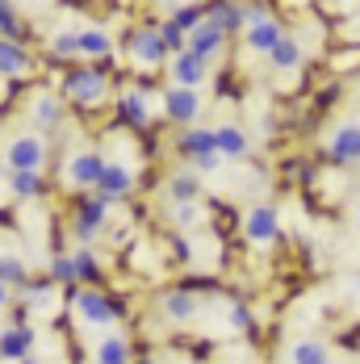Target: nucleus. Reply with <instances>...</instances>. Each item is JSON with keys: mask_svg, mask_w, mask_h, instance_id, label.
<instances>
[{"mask_svg": "<svg viewBox=\"0 0 360 364\" xmlns=\"http://www.w3.org/2000/svg\"><path fill=\"white\" fill-rule=\"evenodd\" d=\"M356 9H360V0H356Z\"/></svg>", "mask_w": 360, "mask_h": 364, "instance_id": "obj_46", "label": "nucleus"}, {"mask_svg": "<svg viewBox=\"0 0 360 364\" xmlns=\"http://www.w3.org/2000/svg\"><path fill=\"white\" fill-rule=\"evenodd\" d=\"M206 13H210V0H180V4L168 9V21H176L184 34H193L206 21Z\"/></svg>", "mask_w": 360, "mask_h": 364, "instance_id": "obj_30", "label": "nucleus"}, {"mask_svg": "<svg viewBox=\"0 0 360 364\" xmlns=\"http://www.w3.org/2000/svg\"><path fill=\"white\" fill-rule=\"evenodd\" d=\"M168 214H172V222L184 230V226H197V222H201V205H197V201H176V205H168Z\"/></svg>", "mask_w": 360, "mask_h": 364, "instance_id": "obj_35", "label": "nucleus"}, {"mask_svg": "<svg viewBox=\"0 0 360 364\" xmlns=\"http://www.w3.org/2000/svg\"><path fill=\"white\" fill-rule=\"evenodd\" d=\"M46 277H51L55 285H75V259H72V252H55V255H51Z\"/></svg>", "mask_w": 360, "mask_h": 364, "instance_id": "obj_34", "label": "nucleus"}, {"mask_svg": "<svg viewBox=\"0 0 360 364\" xmlns=\"http://www.w3.org/2000/svg\"><path fill=\"white\" fill-rule=\"evenodd\" d=\"M243 239H248L252 247H272V243L281 239V214H277V205H268V201L252 205V210L243 214Z\"/></svg>", "mask_w": 360, "mask_h": 364, "instance_id": "obj_12", "label": "nucleus"}, {"mask_svg": "<svg viewBox=\"0 0 360 364\" xmlns=\"http://www.w3.org/2000/svg\"><path fill=\"white\" fill-rule=\"evenodd\" d=\"M68 113H72V105L63 101L59 88H42V92H34V97L26 101V122H30V130L46 134V139L68 126Z\"/></svg>", "mask_w": 360, "mask_h": 364, "instance_id": "obj_7", "label": "nucleus"}, {"mask_svg": "<svg viewBox=\"0 0 360 364\" xmlns=\"http://www.w3.org/2000/svg\"><path fill=\"white\" fill-rule=\"evenodd\" d=\"M164 247H168V255H172V259H176V264H184V259H189V255H193V247H189V239H184V235H180V230H172V235H168V239H164Z\"/></svg>", "mask_w": 360, "mask_h": 364, "instance_id": "obj_38", "label": "nucleus"}, {"mask_svg": "<svg viewBox=\"0 0 360 364\" xmlns=\"http://www.w3.org/2000/svg\"><path fill=\"white\" fill-rule=\"evenodd\" d=\"M356 222H360V201H356Z\"/></svg>", "mask_w": 360, "mask_h": 364, "instance_id": "obj_44", "label": "nucleus"}, {"mask_svg": "<svg viewBox=\"0 0 360 364\" xmlns=\"http://www.w3.org/2000/svg\"><path fill=\"white\" fill-rule=\"evenodd\" d=\"M75 285H101L105 281V259L92 252V247H75Z\"/></svg>", "mask_w": 360, "mask_h": 364, "instance_id": "obj_28", "label": "nucleus"}, {"mask_svg": "<svg viewBox=\"0 0 360 364\" xmlns=\"http://www.w3.org/2000/svg\"><path fill=\"white\" fill-rule=\"evenodd\" d=\"M147 9H164V4H168V0H143Z\"/></svg>", "mask_w": 360, "mask_h": 364, "instance_id": "obj_40", "label": "nucleus"}, {"mask_svg": "<svg viewBox=\"0 0 360 364\" xmlns=\"http://www.w3.org/2000/svg\"><path fill=\"white\" fill-rule=\"evenodd\" d=\"M226 42H231V38L222 34L210 17H206V21L189 34V50H193V55H201V59H210V63H218V55L226 50Z\"/></svg>", "mask_w": 360, "mask_h": 364, "instance_id": "obj_22", "label": "nucleus"}, {"mask_svg": "<svg viewBox=\"0 0 360 364\" xmlns=\"http://www.w3.org/2000/svg\"><path fill=\"white\" fill-rule=\"evenodd\" d=\"M226 323H231V331L248 335V331H252V310H248L243 301H231V310H226Z\"/></svg>", "mask_w": 360, "mask_h": 364, "instance_id": "obj_37", "label": "nucleus"}, {"mask_svg": "<svg viewBox=\"0 0 360 364\" xmlns=\"http://www.w3.org/2000/svg\"><path fill=\"white\" fill-rule=\"evenodd\" d=\"M134 364H155V360H151V356H139V360H134Z\"/></svg>", "mask_w": 360, "mask_h": 364, "instance_id": "obj_42", "label": "nucleus"}, {"mask_svg": "<svg viewBox=\"0 0 360 364\" xmlns=\"http://www.w3.org/2000/svg\"><path fill=\"white\" fill-rule=\"evenodd\" d=\"M113 205L117 201L101 197L97 188L92 193H80L72 201V210H68V235H72L80 247H92L97 239H105L109 222H113Z\"/></svg>", "mask_w": 360, "mask_h": 364, "instance_id": "obj_4", "label": "nucleus"}, {"mask_svg": "<svg viewBox=\"0 0 360 364\" xmlns=\"http://www.w3.org/2000/svg\"><path fill=\"white\" fill-rule=\"evenodd\" d=\"M0 159H4L9 172H46V164H51V139L38 134V130H17V134H9Z\"/></svg>", "mask_w": 360, "mask_h": 364, "instance_id": "obj_5", "label": "nucleus"}, {"mask_svg": "<svg viewBox=\"0 0 360 364\" xmlns=\"http://www.w3.org/2000/svg\"><path fill=\"white\" fill-rule=\"evenodd\" d=\"M46 50H51L55 63L72 68V63H80V34L75 30H55V34H46Z\"/></svg>", "mask_w": 360, "mask_h": 364, "instance_id": "obj_29", "label": "nucleus"}, {"mask_svg": "<svg viewBox=\"0 0 360 364\" xmlns=\"http://www.w3.org/2000/svg\"><path fill=\"white\" fill-rule=\"evenodd\" d=\"M327 364H331V360H327Z\"/></svg>", "mask_w": 360, "mask_h": 364, "instance_id": "obj_47", "label": "nucleus"}, {"mask_svg": "<svg viewBox=\"0 0 360 364\" xmlns=\"http://www.w3.org/2000/svg\"><path fill=\"white\" fill-rule=\"evenodd\" d=\"M38 72L34 50L17 38H0V80H30Z\"/></svg>", "mask_w": 360, "mask_h": 364, "instance_id": "obj_15", "label": "nucleus"}, {"mask_svg": "<svg viewBox=\"0 0 360 364\" xmlns=\"http://www.w3.org/2000/svg\"><path fill=\"white\" fill-rule=\"evenodd\" d=\"M201 293L193 289V285H172V289L155 293V314H164L172 327H189V323H197L201 318Z\"/></svg>", "mask_w": 360, "mask_h": 364, "instance_id": "obj_10", "label": "nucleus"}, {"mask_svg": "<svg viewBox=\"0 0 360 364\" xmlns=\"http://www.w3.org/2000/svg\"><path fill=\"white\" fill-rule=\"evenodd\" d=\"M55 88L80 113L105 109V105H113V92H117L113 88V59L109 63H72V68H63Z\"/></svg>", "mask_w": 360, "mask_h": 364, "instance_id": "obj_1", "label": "nucleus"}, {"mask_svg": "<svg viewBox=\"0 0 360 364\" xmlns=\"http://www.w3.org/2000/svg\"><path fill=\"white\" fill-rule=\"evenodd\" d=\"M206 17H210L226 38L243 34V0H210V13H206Z\"/></svg>", "mask_w": 360, "mask_h": 364, "instance_id": "obj_25", "label": "nucleus"}, {"mask_svg": "<svg viewBox=\"0 0 360 364\" xmlns=\"http://www.w3.org/2000/svg\"><path fill=\"white\" fill-rule=\"evenodd\" d=\"M80 34V63H109V59H117V38L109 34L105 26H80L75 30Z\"/></svg>", "mask_w": 360, "mask_h": 364, "instance_id": "obj_16", "label": "nucleus"}, {"mask_svg": "<svg viewBox=\"0 0 360 364\" xmlns=\"http://www.w3.org/2000/svg\"><path fill=\"white\" fill-rule=\"evenodd\" d=\"M63 297L72 301L75 318L88 331H109V327H117L122 318H130L126 301L117 293H105L101 285H63Z\"/></svg>", "mask_w": 360, "mask_h": 364, "instance_id": "obj_3", "label": "nucleus"}, {"mask_svg": "<svg viewBox=\"0 0 360 364\" xmlns=\"http://www.w3.org/2000/svg\"><path fill=\"white\" fill-rule=\"evenodd\" d=\"M210 59H201V55H193V50H180L172 55V63H168V75H172V84H184V88H201L206 80H210Z\"/></svg>", "mask_w": 360, "mask_h": 364, "instance_id": "obj_18", "label": "nucleus"}, {"mask_svg": "<svg viewBox=\"0 0 360 364\" xmlns=\"http://www.w3.org/2000/svg\"><path fill=\"white\" fill-rule=\"evenodd\" d=\"M159 30H164V42H168V50H172V55L189 50V34L180 30L176 21H168V17H164V21H159Z\"/></svg>", "mask_w": 360, "mask_h": 364, "instance_id": "obj_36", "label": "nucleus"}, {"mask_svg": "<svg viewBox=\"0 0 360 364\" xmlns=\"http://www.w3.org/2000/svg\"><path fill=\"white\" fill-rule=\"evenodd\" d=\"M289 30L277 21V17H264V21H252V26H243V34H239V42H243V50L248 55H260V59H268V50L285 38Z\"/></svg>", "mask_w": 360, "mask_h": 364, "instance_id": "obj_17", "label": "nucleus"}, {"mask_svg": "<svg viewBox=\"0 0 360 364\" xmlns=\"http://www.w3.org/2000/svg\"><path fill=\"white\" fill-rule=\"evenodd\" d=\"M172 151H176L180 159L189 164V168H197L201 159H210V155H218V139H214V126H184V130H176V139H172Z\"/></svg>", "mask_w": 360, "mask_h": 364, "instance_id": "obj_11", "label": "nucleus"}, {"mask_svg": "<svg viewBox=\"0 0 360 364\" xmlns=\"http://www.w3.org/2000/svg\"><path fill=\"white\" fill-rule=\"evenodd\" d=\"M356 301H360V281H356Z\"/></svg>", "mask_w": 360, "mask_h": 364, "instance_id": "obj_43", "label": "nucleus"}, {"mask_svg": "<svg viewBox=\"0 0 360 364\" xmlns=\"http://www.w3.org/2000/svg\"><path fill=\"white\" fill-rule=\"evenodd\" d=\"M34 343H38V331L34 323L30 327H9L0 331V360L4 364H17V360H26V356H34Z\"/></svg>", "mask_w": 360, "mask_h": 364, "instance_id": "obj_19", "label": "nucleus"}, {"mask_svg": "<svg viewBox=\"0 0 360 364\" xmlns=\"http://www.w3.org/2000/svg\"><path fill=\"white\" fill-rule=\"evenodd\" d=\"M21 301L38 310V314H51V310H59V285L51 281V277H30L26 285H21Z\"/></svg>", "mask_w": 360, "mask_h": 364, "instance_id": "obj_21", "label": "nucleus"}, {"mask_svg": "<svg viewBox=\"0 0 360 364\" xmlns=\"http://www.w3.org/2000/svg\"><path fill=\"white\" fill-rule=\"evenodd\" d=\"M92 364H101V360H92Z\"/></svg>", "mask_w": 360, "mask_h": 364, "instance_id": "obj_45", "label": "nucleus"}, {"mask_svg": "<svg viewBox=\"0 0 360 364\" xmlns=\"http://www.w3.org/2000/svg\"><path fill=\"white\" fill-rule=\"evenodd\" d=\"M164 197H168V205H176V201H201V172L176 168V172L164 181Z\"/></svg>", "mask_w": 360, "mask_h": 364, "instance_id": "obj_23", "label": "nucleus"}, {"mask_svg": "<svg viewBox=\"0 0 360 364\" xmlns=\"http://www.w3.org/2000/svg\"><path fill=\"white\" fill-rule=\"evenodd\" d=\"M155 109L159 117L168 122V126H197V117L206 109V101H201V88H184V84H168L164 92H159V101H155Z\"/></svg>", "mask_w": 360, "mask_h": 364, "instance_id": "obj_8", "label": "nucleus"}, {"mask_svg": "<svg viewBox=\"0 0 360 364\" xmlns=\"http://www.w3.org/2000/svg\"><path fill=\"white\" fill-rule=\"evenodd\" d=\"M113 113H117V126L130 130V134H147L155 126V101L147 92V84H130V88H117L113 92Z\"/></svg>", "mask_w": 360, "mask_h": 364, "instance_id": "obj_6", "label": "nucleus"}, {"mask_svg": "<svg viewBox=\"0 0 360 364\" xmlns=\"http://www.w3.org/2000/svg\"><path fill=\"white\" fill-rule=\"evenodd\" d=\"M0 281L13 285V289H21V285L30 281V264H26L17 252H0Z\"/></svg>", "mask_w": 360, "mask_h": 364, "instance_id": "obj_32", "label": "nucleus"}, {"mask_svg": "<svg viewBox=\"0 0 360 364\" xmlns=\"http://www.w3.org/2000/svg\"><path fill=\"white\" fill-rule=\"evenodd\" d=\"M285 360L289 364H327L331 356H327V343H323V339H293Z\"/></svg>", "mask_w": 360, "mask_h": 364, "instance_id": "obj_31", "label": "nucleus"}, {"mask_svg": "<svg viewBox=\"0 0 360 364\" xmlns=\"http://www.w3.org/2000/svg\"><path fill=\"white\" fill-rule=\"evenodd\" d=\"M214 139H218V155H222L226 164H235V159H248V155H252V134H248L243 126L222 122V126H214Z\"/></svg>", "mask_w": 360, "mask_h": 364, "instance_id": "obj_20", "label": "nucleus"}, {"mask_svg": "<svg viewBox=\"0 0 360 364\" xmlns=\"http://www.w3.org/2000/svg\"><path fill=\"white\" fill-rule=\"evenodd\" d=\"M134 188H139V168L126 164V159H105V172L97 181V193L109 197V201H126Z\"/></svg>", "mask_w": 360, "mask_h": 364, "instance_id": "obj_13", "label": "nucleus"}, {"mask_svg": "<svg viewBox=\"0 0 360 364\" xmlns=\"http://www.w3.org/2000/svg\"><path fill=\"white\" fill-rule=\"evenodd\" d=\"M327 159L335 168H356L360 164V122H339L327 139Z\"/></svg>", "mask_w": 360, "mask_h": 364, "instance_id": "obj_14", "label": "nucleus"}, {"mask_svg": "<svg viewBox=\"0 0 360 364\" xmlns=\"http://www.w3.org/2000/svg\"><path fill=\"white\" fill-rule=\"evenodd\" d=\"M302 63H306V46H302V42H297L293 34H285L281 42H277V46H272V50H268V68H272L277 75L297 72Z\"/></svg>", "mask_w": 360, "mask_h": 364, "instance_id": "obj_24", "label": "nucleus"}, {"mask_svg": "<svg viewBox=\"0 0 360 364\" xmlns=\"http://www.w3.org/2000/svg\"><path fill=\"white\" fill-rule=\"evenodd\" d=\"M105 172V151L101 146H75L72 155L63 159V172H59V184H68L75 193H92L97 181Z\"/></svg>", "mask_w": 360, "mask_h": 364, "instance_id": "obj_9", "label": "nucleus"}, {"mask_svg": "<svg viewBox=\"0 0 360 364\" xmlns=\"http://www.w3.org/2000/svg\"><path fill=\"white\" fill-rule=\"evenodd\" d=\"M17 364H42V360H38V356H26V360H17Z\"/></svg>", "mask_w": 360, "mask_h": 364, "instance_id": "obj_41", "label": "nucleus"}, {"mask_svg": "<svg viewBox=\"0 0 360 364\" xmlns=\"http://www.w3.org/2000/svg\"><path fill=\"white\" fill-rule=\"evenodd\" d=\"M92 360H101V364H134L130 339H126V335H117V331L101 335V339L92 343Z\"/></svg>", "mask_w": 360, "mask_h": 364, "instance_id": "obj_26", "label": "nucleus"}, {"mask_svg": "<svg viewBox=\"0 0 360 364\" xmlns=\"http://www.w3.org/2000/svg\"><path fill=\"white\" fill-rule=\"evenodd\" d=\"M26 17L17 13V4L13 0H0V38H17V42H26Z\"/></svg>", "mask_w": 360, "mask_h": 364, "instance_id": "obj_33", "label": "nucleus"}, {"mask_svg": "<svg viewBox=\"0 0 360 364\" xmlns=\"http://www.w3.org/2000/svg\"><path fill=\"white\" fill-rule=\"evenodd\" d=\"M4 181H9V193L17 201H42L46 197V176L42 172H9L4 168Z\"/></svg>", "mask_w": 360, "mask_h": 364, "instance_id": "obj_27", "label": "nucleus"}, {"mask_svg": "<svg viewBox=\"0 0 360 364\" xmlns=\"http://www.w3.org/2000/svg\"><path fill=\"white\" fill-rule=\"evenodd\" d=\"M117 55H122L126 63L143 68V72H159V68L168 72V63H172V50H168V42H164V30H159V21H151V17L122 30Z\"/></svg>", "mask_w": 360, "mask_h": 364, "instance_id": "obj_2", "label": "nucleus"}, {"mask_svg": "<svg viewBox=\"0 0 360 364\" xmlns=\"http://www.w3.org/2000/svg\"><path fill=\"white\" fill-rule=\"evenodd\" d=\"M13 285H4V281H0V310H9V306H13Z\"/></svg>", "mask_w": 360, "mask_h": 364, "instance_id": "obj_39", "label": "nucleus"}]
</instances>
